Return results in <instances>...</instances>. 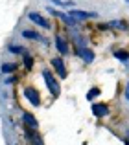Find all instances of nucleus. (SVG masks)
<instances>
[{
  "label": "nucleus",
  "mask_w": 129,
  "mask_h": 145,
  "mask_svg": "<svg viewBox=\"0 0 129 145\" xmlns=\"http://www.w3.org/2000/svg\"><path fill=\"white\" fill-rule=\"evenodd\" d=\"M126 99L129 101V83H127V86H126Z\"/></svg>",
  "instance_id": "aec40b11"
},
{
  "label": "nucleus",
  "mask_w": 129,
  "mask_h": 145,
  "mask_svg": "<svg viewBox=\"0 0 129 145\" xmlns=\"http://www.w3.org/2000/svg\"><path fill=\"white\" fill-rule=\"evenodd\" d=\"M22 37H24V39H32V40H39V42L46 44V40H44L37 31H22Z\"/></svg>",
  "instance_id": "f8f14e48"
},
{
  "label": "nucleus",
  "mask_w": 129,
  "mask_h": 145,
  "mask_svg": "<svg viewBox=\"0 0 129 145\" xmlns=\"http://www.w3.org/2000/svg\"><path fill=\"white\" fill-rule=\"evenodd\" d=\"M22 120H24V123L28 125V127H32V129H37V127H39L37 120H35V118H33L30 112H24V114H22Z\"/></svg>",
  "instance_id": "9b49d317"
},
{
  "label": "nucleus",
  "mask_w": 129,
  "mask_h": 145,
  "mask_svg": "<svg viewBox=\"0 0 129 145\" xmlns=\"http://www.w3.org/2000/svg\"><path fill=\"white\" fill-rule=\"evenodd\" d=\"M55 48H57L63 55H64V53H68V44H66V40H64L61 35H55Z\"/></svg>",
  "instance_id": "9d476101"
},
{
  "label": "nucleus",
  "mask_w": 129,
  "mask_h": 145,
  "mask_svg": "<svg viewBox=\"0 0 129 145\" xmlns=\"http://www.w3.org/2000/svg\"><path fill=\"white\" fill-rule=\"evenodd\" d=\"M7 50L13 52V53H22V55H26V50L20 48V46H7Z\"/></svg>",
  "instance_id": "a211bd4d"
},
{
  "label": "nucleus",
  "mask_w": 129,
  "mask_h": 145,
  "mask_svg": "<svg viewBox=\"0 0 129 145\" xmlns=\"http://www.w3.org/2000/svg\"><path fill=\"white\" fill-rule=\"evenodd\" d=\"M26 138L30 140V143H32V145H44V143H43V138L37 134L35 129L32 131V127H28V131H26Z\"/></svg>",
  "instance_id": "423d86ee"
},
{
  "label": "nucleus",
  "mask_w": 129,
  "mask_h": 145,
  "mask_svg": "<svg viewBox=\"0 0 129 145\" xmlns=\"http://www.w3.org/2000/svg\"><path fill=\"white\" fill-rule=\"evenodd\" d=\"M92 114L96 118H105L109 114V108L103 105V103H92Z\"/></svg>",
  "instance_id": "0eeeda50"
},
{
  "label": "nucleus",
  "mask_w": 129,
  "mask_h": 145,
  "mask_svg": "<svg viewBox=\"0 0 129 145\" xmlns=\"http://www.w3.org/2000/svg\"><path fill=\"white\" fill-rule=\"evenodd\" d=\"M24 66H26V70H32V66H33V59H32V55H28V53L24 55Z\"/></svg>",
  "instance_id": "f3484780"
},
{
  "label": "nucleus",
  "mask_w": 129,
  "mask_h": 145,
  "mask_svg": "<svg viewBox=\"0 0 129 145\" xmlns=\"http://www.w3.org/2000/svg\"><path fill=\"white\" fill-rule=\"evenodd\" d=\"M28 18L33 22V24H37V26H41V28H46L48 29V20L43 17V15H39V13H35V11H32V13H28Z\"/></svg>",
  "instance_id": "39448f33"
},
{
  "label": "nucleus",
  "mask_w": 129,
  "mask_h": 145,
  "mask_svg": "<svg viewBox=\"0 0 129 145\" xmlns=\"http://www.w3.org/2000/svg\"><path fill=\"white\" fill-rule=\"evenodd\" d=\"M76 53H78L85 63H92V61H94V52L89 50V48H85V46H78V48H76Z\"/></svg>",
  "instance_id": "20e7f679"
},
{
  "label": "nucleus",
  "mask_w": 129,
  "mask_h": 145,
  "mask_svg": "<svg viewBox=\"0 0 129 145\" xmlns=\"http://www.w3.org/2000/svg\"><path fill=\"white\" fill-rule=\"evenodd\" d=\"M52 66L55 68V72H57L59 75H61V79L66 77V68H64V64H63L61 59H57V57H55V59H52Z\"/></svg>",
  "instance_id": "6e6552de"
},
{
  "label": "nucleus",
  "mask_w": 129,
  "mask_h": 145,
  "mask_svg": "<svg viewBox=\"0 0 129 145\" xmlns=\"http://www.w3.org/2000/svg\"><path fill=\"white\" fill-rule=\"evenodd\" d=\"M15 70H17V64L15 63H6V64L0 66V72H2V74H11V72H15Z\"/></svg>",
  "instance_id": "ddd939ff"
},
{
  "label": "nucleus",
  "mask_w": 129,
  "mask_h": 145,
  "mask_svg": "<svg viewBox=\"0 0 129 145\" xmlns=\"http://www.w3.org/2000/svg\"><path fill=\"white\" fill-rule=\"evenodd\" d=\"M50 2L57 4V6H70V4H72V2H61V0H50Z\"/></svg>",
  "instance_id": "6ab92c4d"
},
{
  "label": "nucleus",
  "mask_w": 129,
  "mask_h": 145,
  "mask_svg": "<svg viewBox=\"0 0 129 145\" xmlns=\"http://www.w3.org/2000/svg\"><path fill=\"white\" fill-rule=\"evenodd\" d=\"M24 97L28 99V101L32 103L33 106H39V105H41V96H39V92H37L35 88H32V86L24 88Z\"/></svg>",
  "instance_id": "7ed1b4c3"
},
{
  "label": "nucleus",
  "mask_w": 129,
  "mask_h": 145,
  "mask_svg": "<svg viewBox=\"0 0 129 145\" xmlns=\"http://www.w3.org/2000/svg\"><path fill=\"white\" fill-rule=\"evenodd\" d=\"M43 77H44V81H46V86H48V90H50V94H52L54 97H57L59 94H61V88H59L57 79L52 75L50 70H43Z\"/></svg>",
  "instance_id": "f257e3e1"
},
{
  "label": "nucleus",
  "mask_w": 129,
  "mask_h": 145,
  "mask_svg": "<svg viewBox=\"0 0 129 145\" xmlns=\"http://www.w3.org/2000/svg\"><path fill=\"white\" fill-rule=\"evenodd\" d=\"M100 96V88H90L89 92H87V99H89V101H92L94 97H98Z\"/></svg>",
  "instance_id": "dca6fc26"
},
{
  "label": "nucleus",
  "mask_w": 129,
  "mask_h": 145,
  "mask_svg": "<svg viewBox=\"0 0 129 145\" xmlns=\"http://www.w3.org/2000/svg\"><path fill=\"white\" fill-rule=\"evenodd\" d=\"M109 26H113V28H116V29H127V24L122 22V20H113V22H109Z\"/></svg>",
  "instance_id": "2eb2a0df"
},
{
  "label": "nucleus",
  "mask_w": 129,
  "mask_h": 145,
  "mask_svg": "<svg viewBox=\"0 0 129 145\" xmlns=\"http://www.w3.org/2000/svg\"><path fill=\"white\" fill-rule=\"evenodd\" d=\"M115 57L118 61H122V63H127V61H129V53L126 52V50H118V52H115Z\"/></svg>",
  "instance_id": "4468645a"
},
{
  "label": "nucleus",
  "mask_w": 129,
  "mask_h": 145,
  "mask_svg": "<svg viewBox=\"0 0 129 145\" xmlns=\"http://www.w3.org/2000/svg\"><path fill=\"white\" fill-rule=\"evenodd\" d=\"M68 15H70L76 22H78V20H87V18H96L98 17V13H92V11L89 13V11H81V9H72V11H68Z\"/></svg>",
  "instance_id": "f03ea898"
},
{
  "label": "nucleus",
  "mask_w": 129,
  "mask_h": 145,
  "mask_svg": "<svg viewBox=\"0 0 129 145\" xmlns=\"http://www.w3.org/2000/svg\"><path fill=\"white\" fill-rule=\"evenodd\" d=\"M48 13H54L55 17H59L61 20H64L66 24H70V26H74V24H76V20L70 17V15H66V13H61V11H55V9H48Z\"/></svg>",
  "instance_id": "1a4fd4ad"
}]
</instances>
